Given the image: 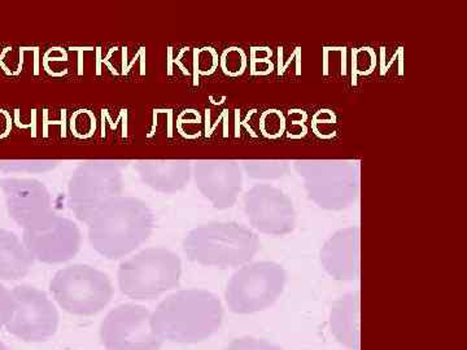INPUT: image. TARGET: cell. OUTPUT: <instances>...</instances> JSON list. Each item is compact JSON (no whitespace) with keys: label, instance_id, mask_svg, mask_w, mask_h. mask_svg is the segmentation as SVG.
I'll return each mask as SVG.
<instances>
[{"label":"cell","instance_id":"1","mask_svg":"<svg viewBox=\"0 0 467 350\" xmlns=\"http://www.w3.org/2000/svg\"><path fill=\"white\" fill-rule=\"evenodd\" d=\"M86 225L94 251L104 259L121 260L150 238L155 217L142 199L121 195L98 209Z\"/></svg>","mask_w":467,"mask_h":350},{"label":"cell","instance_id":"2","mask_svg":"<svg viewBox=\"0 0 467 350\" xmlns=\"http://www.w3.org/2000/svg\"><path fill=\"white\" fill-rule=\"evenodd\" d=\"M223 319V304L216 294L192 288L161 301L150 314V324L162 342L195 344L216 334Z\"/></svg>","mask_w":467,"mask_h":350},{"label":"cell","instance_id":"3","mask_svg":"<svg viewBox=\"0 0 467 350\" xmlns=\"http://www.w3.org/2000/svg\"><path fill=\"white\" fill-rule=\"evenodd\" d=\"M260 250L256 232L236 222H209L187 233L183 252L202 266L232 269L250 263Z\"/></svg>","mask_w":467,"mask_h":350},{"label":"cell","instance_id":"4","mask_svg":"<svg viewBox=\"0 0 467 350\" xmlns=\"http://www.w3.org/2000/svg\"><path fill=\"white\" fill-rule=\"evenodd\" d=\"M182 276V261L167 248H147L129 257L119 267V287L133 300L158 299L178 287Z\"/></svg>","mask_w":467,"mask_h":350},{"label":"cell","instance_id":"5","mask_svg":"<svg viewBox=\"0 0 467 350\" xmlns=\"http://www.w3.org/2000/svg\"><path fill=\"white\" fill-rule=\"evenodd\" d=\"M295 170L303 178L310 201L326 211H343L358 199L359 164L348 160H299Z\"/></svg>","mask_w":467,"mask_h":350},{"label":"cell","instance_id":"6","mask_svg":"<svg viewBox=\"0 0 467 350\" xmlns=\"http://www.w3.org/2000/svg\"><path fill=\"white\" fill-rule=\"evenodd\" d=\"M287 273L272 261L247 263L230 278L226 285L227 306L235 314H254L275 305L284 293Z\"/></svg>","mask_w":467,"mask_h":350},{"label":"cell","instance_id":"7","mask_svg":"<svg viewBox=\"0 0 467 350\" xmlns=\"http://www.w3.org/2000/svg\"><path fill=\"white\" fill-rule=\"evenodd\" d=\"M50 291L60 308L75 315L98 314L113 296L109 276L88 265H70L58 270Z\"/></svg>","mask_w":467,"mask_h":350},{"label":"cell","instance_id":"8","mask_svg":"<svg viewBox=\"0 0 467 350\" xmlns=\"http://www.w3.org/2000/svg\"><path fill=\"white\" fill-rule=\"evenodd\" d=\"M124 178L110 160L82 162L67 182V205L77 220L88 222L98 209L122 195Z\"/></svg>","mask_w":467,"mask_h":350},{"label":"cell","instance_id":"9","mask_svg":"<svg viewBox=\"0 0 467 350\" xmlns=\"http://www.w3.org/2000/svg\"><path fill=\"white\" fill-rule=\"evenodd\" d=\"M11 292L15 306L5 324L8 333L27 343L46 342L54 336L58 313L47 294L32 285H17Z\"/></svg>","mask_w":467,"mask_h":350},{"label":"cell","instance_id":"10","mask_svg":"<svg viewBox=\"0 0 467 350\" xmlns=\"http://www.w3.org/2000/svg\"><path fill=\"white\" fill-rule=\"evenodd\" d=\"M149 309L134 304L117 306L100 327L107 350H160L162 340L153 331Z\"/></svg>","mask_w":467,"mask_h":350},{"label":"cell","instance_id":"11","mask_svg":"<svg viewBox=\"0 0 467 350\" xmlns=\"http://www.w3.org/2000/svg\"><path fill=\"white\" fill-rule=\"evenodd\" d=\"M23 242L34 260L57 265L75 259L82 235L72 220L54 213L38 225L24 230Z\"/></svg>","mask_w":467,"mask_h":350},{"label":"cell","instance_id":"12","mask_svg":"<svg viewBox=\"0 0 467 350\" xmlns=\"http://www.w3.org/2000/svg\"><path fill=\"white\" fill-rule=\"evenodd\" d=\"M244 211L251 226L265 235H287L296 226L294 202L270 184H257L245 193Z\"/></svg>","mask_w":467,"mask_h":350},{"label":"cell","instance_id":"13","mask_svg":"<svg viewBox=\"0 0 467 350\" xmlns=\"http://www.w3.org/2000/svg\"><path fill=\"white\" fill-rule=\"evenodd\" d=\"M0 190L5 193L9 217L23 230L55 213L50 191L36 178H3Z\"/></svg>","mask_w":467,"mask_h":350},{"label":"cell","instance_id":"14","mask_svg":"<svg viewBox=\"0 0 467 350\" xmlns=\"http://www.w3.org/2000/svg\"><path fill=\"white\" fill-rule=\"evenodd\" d=\"M192 177L202 195L220 211L233 208L243 187V169L234 160H199Z\"/></svg>","mask_w":467,"mask_h":350},{"label":"cell","instance_id":"15","mask_svg":"<svg viewBox=\"0 0 467 350\" xmlns=\"http://www.w3.org/2000/svg\"><path fill=\"white\" fill-rule=\"evenodd\" d=\"M359 227L339 230L328 238L321 251V262L328 275L337 281L352 282L359 278Z\"/></svg>","mask_w":467,"mask_h":350},{"label":"cell","instance_id":"16","mask_svg":"<svg viewBox=\"0 0 467 350\" xmlns=\"http://www.w3.org/2000/svg\"><path fill=\"white\" fill-rule=\"evenodd\" d=\"M134 168L143 184L168 195L182 191L192 178V162L186 160H140Z\"/></svg>","mask_w":467,"mask_h":350},{"label":"cell","instance_id":"17","mask_svg":"<svg viewBox=\"0 0 467 350\" xmlns=\"http://www.w3.org/2000/svg\"><path fill=\"white\" fill-rule=\"evenodd\" d=\"M330 328L337 343L349 350H359V291L349 292L335 301Z\"/></svg>","mask_w":467,"mask_h":350},{"label":"cell","instance_id":"18","mask_svg":"<svg viewBox=\"0 0 467 350\" xmlns=\"http://www.w3.org/2000/svg\"><path fill=\"white\" fill-rule=\"evenodd\" d=\"M32 254L23 239L9 230L0 229V279L20 281L29 274L34 265Z\"/></svg>","mask_w":467,"mask_h":350},{"label":"cell","instance_id":"19","mask_svg":"<svg viewBox=\"0 0 467 350\" xmlns=\"http://www.w3.org/2000/svg\"><path fill=\"white\" fill-rule=\"evenodd\" d=\"M290 161L285 160H245L243 171L254 180H279L290 170Z\"/></svg>","mask_w":467,"mask_h":350},{"label":"cell","instance_id":"20","mask_svg":"<svg viewBox=\"0 0 467 350\" xmlns=\"http://www.w3.org/2000/svg\"><path fill=\"white\" fill-rule=\"evenodd\" d=\"M58 167L55 160H2L0 171L3 173L42 174Z\"/></svg>","mask_w":467,"mask_h":350},{"label":"cell","instance_id":"21","mask_svg":"<svg viewBox=\"0 0 467 350\" xmlns=\"http://www.w3.org/2000/svg\"><path fill=\"white\" fill-rule=\"evenodd\" d=\"M220 67L226 76H242L248 67L247 55H245V52L239 47L226 48V50L223 51V54L221 55Z\"/></svg>","mask_w":467,"mask_h":350},{"label":"cell","instance_id":"22","mask_svg":"<svg viewBox=\"0 0 467 350\" xmlns=\"http://www.w3.org/2000/svg\"><path fill=\"white\" fill-rule=\"evenodd\" d=\"M259 126L267 139H278L285 133V117L281 110L267 109L261 115Z\"/></svg>","mask_w":467,"mask_h":350},{"label":"cell","instance_id":"23","mask_svg":"<svg viewBox=\"0 0 467 350\" xmlns=\"http://www.w3.org/2000/svg\"><path fill=\"white\" fill-rule=\"evenodd\" d=\"M312 130L319 139H333L337 135V115L330 109H319L312 117Z\"/></svg>","mask_w":467,"mask_h":350},{"label":"cell","instance_id":"24","mask_svg":"<svg viewBox=\"0 0 467 350\" xmlns=\"http://www.w3.org/2000/svg\"><path fill=\"white\" fill-rule=\"evenodd\" d=\"M377 67V55L373 48L359 47L352 51L353 77H367L374 72Z\"/></svg>","mask_w":467,"mask_h":350},{"label":"cell","instance_id":"25","mask_svg":"<svg viewBox=\"0 0 467 350\" xmlns=\"http://www.w3.org/2000/svg\"><path fill=\"white\" fill-rule=\"evenodd\" d=\"M273 52L269 47H254L251 51L250 64L251 73L254 76H267L273 72Z\"/></svg>","mask_w":467,"mask_h":350},{"label":"cell","instance_id":"26","mask_svg":"<svg viewBox=\"0 0 467 350\" xmlns=\"http://www.w3.org/2000/svg\"><path fill=\"white\" fill-rule=\"evenodd\" d=\"M70 129L77 138H81V139L90 138L97 129L94 115L90 110H77L75 116L70 119Z\"/></svg>","mask_w":467,"mask_h":350},{"label":"cell","instance_id":"27","mask_svg":"<svg viewBox=\"0 0 467 350\" xmlns=\"http://www.w3.org/2000/svg\"><path fill=\"white\" fill-rule=\"evenodd\" d=\"M308 116L304 110L292 109L288 113V118H285V130L288 138L291 139H300L308 133Z\"/></svg>","mask_w":467,"mask_h":350},{"label":"cell","instance_id":"28","mask_svg":"<svg viewBox=\"0 0 467 350\" xmlns=\"http://www.w3.org/2000/svg\"><path fill=\"white\" fill-rule=\"evenodd\" d=\"M226 350H282L281 346L256 337L245 336L233 340Z\"/></svg>","mask_w":467,"mask_h":350},{"label":"cell","instance_id":"29","mask_svg":"<svg viewBox=\"0 0 467 350\" xmlns=\"http://www.w3.org/2000/svg\"><path fill=\"white\" fill-rule=\"evenodd\" d=\"M220 64L217 52L211 47H204L196 52V67L202 76H209L214 73Z\"/></svg>","mask_w":467,"mask_h":350},{"label":"cell","instance_id":"30","mask_svg":"<svg viewBox=\"0 0 467 350\" xmlns=\"http://www.w3.org/2000/svg\"><path fill=\"white\" fill-rule=\"evenodd\" d=\"M15 301L12 292L5 285L0 284V328L5 327L12 313H14Z\"/></svg>","mask_w":467,"mask_h":350},{"label":"cell","instance_id":"31","mask_svg":"<svg viewBox=\"0 0 467 350\" xmlns=\"http://www.w3.org/2000/svg\"><path fill=\"white\" fill-rule=\"evenodd\" d=\"M12 130V119L5 110L0 109V139L7 138Z\"/></svg>","mask_w":467,"mask_h":350},{"label":"cell","instance_id":"32","mask_svg":"<svg viewBox=\"0 0 467 350\" xmlns=\"http://www.w3.org/2000/svg\"><path fill=\"white\" fill-rule=\"evenodd\" d=\"M0 350H9L7 346L5 345V344L0 343Z\"/></svg>","mask_w":467,"mask_h":350}]
</instances>
